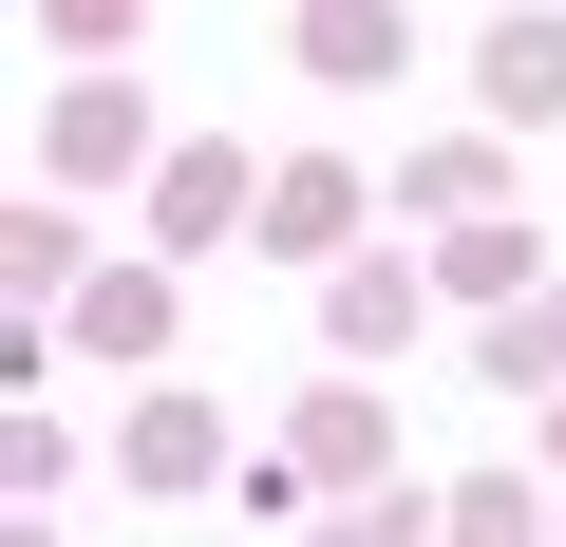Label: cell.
I'll return each mask as SVG.
<instances>
[{
  "label": "cell",
  "mask_w": 566,
  "mask_h": 547,
  "mask_svg": "<svg viewBox=\"0 0 566 547\" xmlns=\"http://www.w3.org/2000/svg\"><path fill=\"white\" fill-rule=\"evenodd\" d=\"M227 208H245V151H189V170H170V245H208Z\"/></svg>",
  "instance_id": "cell-9"
},
{
  "label": "cell",
  "mask_w": 566,
  "mask_h": 547,
  "mask_svg": "<svg viewBox=\"0 0 566 547\" xmlns=\"http://www.w3.org/2000/svg\"><path fill=\"white\" fill-rule=\"evenodd\" d=\"M528 264H547L528 227H453V303H510V284H528Z\"/></svg>",
  "instance_id": "cell-8"
},
{
  "label": "cell",
  "mask_w": 566,
  "mask_h": 547,
  "mask_svg": "<svg viewBox=\"0 0 566 547\" xmlns=\"http://www.w3.org/2000/svg\"><path fill=\"white\" fill-rule=\"evenodd\" d=\"M472 95H491V133H547V114H566V20H510V39L472 57Z\"/></svg>",
  "instance_id": "cell-1"
},
{
  "label": "cell",
  "mask_w": 566,
  "mask_h": 547,
  "mask_svg": "<svg viewBox=\"0 0 566 547\" xmlns=\"http://www.w3.org/2000/svg\"><path fill=\"white\" fill-rule=\"evenodd\" d=\"M303 57H322V76H397V0H322Z\"/></svg>",
  "instance_id": "cell-6"
},
{
  "label": "cell",
  "mask_w": 566,
  "mask_h": 547,
  "mask_svg": "<svg viewBox=\"0 0 566 547\" xmlns=\"http://www.w3.org/2000/svg\"><path fill=\"white\" fill-rule=\"evenodd\" d=\"M322 547H453V509H416V491H359V509H322Z\"/></svg>",
  "instance_id": "cell-7"
},
{
  "label": "cell",
  "mask_w": 566,
  "mask_h": 547,
  "mask_svg": "<svg viewBox=\"0 0 566 547\" xmlns=\"http://www.w3.org/2000/svg\"><path fill=\"white\" fill-rule=\"evenodd\" d=\"M76 340H95V359H151V340H170V284H151V264H114V284H76Z\"/></svg>",
  "instance_id": "cell-2"
},
{
  "label": "cell",
  "mask_w": 566,
  "mask_h": 547,
  "mask_svg": "<svg viewBox=\"0 0 566 547\" xmlns=\"http://www.w3.org/2000/svg\"><path fill=\"white\" fill-rule=\"evenodd\" d=\"M491 378H510V397H547V378H566V303H547V322H491Z\"/></svg>",
  "instance_id": "cell-11"
},
{
  "label": "cell",
  "mask_w": 566,
  "mask_h": 547,
  "mask_svg": "<svg viewBox=\"0 0 566 547\" xmlns=\"http://www.w3.org/2000/svg\"><path fill=\"white\" fill-rule=\"evenodd\" d=\"M453 547H547V509H528L510 472H472V491H453Z\"/></svg>",
  "instance_id": "cell-10"
},
{
  "label": "cell",
  "mask_w": 566,
  "mask_h": 547,
  "mask_svg": "<svg viewBox=\"0 0 566 547\" xmlns=\"http://www.w3.org/2000/svg\"><path fill=\"white\" fill-rule=\"evenodd\" d=\"M322 322H340V359H378V340H416V264H340V303H322Z\"/></svg>",
  "instance_id": "cell-3"
},
{
  "label": "cell",
  "mask_w": 566,
  "mask_h": 547,
  "mask_svg": "<svg viewBox=\"0 0 566 547\" xmlns=\"http://www.w3.org/2000/svg\"><path fill=\"white\" fill-rule=\"evenodd\" d=\"M547 453H566V415H547Z\"/></svg>",
  "instance_id": "cell-13"
},
{
  "label": "cell",
  "mask_w": 566,
  "mask_h": 547,
  "mask_svg": "<svg viewBox=\"0 0 566 547\" xmlns=\"http://www.w3.org/2000/svg\"><path fill=\"white\" fill-rule=\"evenodd\" d=\"M57 39H133V0H57Z\"/></svg>",
  "instance_id": "cell-12"
},
{
  "label": "cell",
  "mask_w": 566,
  "mask_h": 547,
  "mask_svg": "<svg viewBox=\"0 0 566 547\" xmlns=\"http://www.w3.org/2000/svg\"><path fill=\"white\" fill-rule=\"evenodd\" d=\"M133 151H151V114H133L114 76H95V95H57V170H133Z\"/></svg>",
  "instance_id": "cell-4"
},
{
  "label": "cell",
  "mask_w": 566,
  "mask_h": 547,
  "mask_svg": "<svg viewBox=\"0 0 566 547\" xmlns=\"http://www.w3.org/2000/svg\"><path fill=\"white\" fill-rule=\"evenodd\" d=\"M208 453H227V415H208V397H151V415H133V472H151V491H189Z\"/></svg>",
  "instance_id": "cell-5"
}]
</instances>
